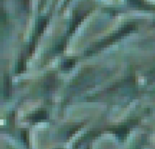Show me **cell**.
Returning <instances> with one entry per match:
<instances>
[{
  "mask_svg": "<svg viewBox=\"0 0 155 149\" xmlns=\"http://www.w3.org/2000/svg\"><path fill=\"white\" fill-rule=\"evenodd\" d=\"M130 2L134 5H139L142 3V0H130Z\"/></svg>",
  "mask_w": 155,
  "mask_h": 149,
  "instance_id": "2",
  "label": "cell"
},
{
  "mask_svg": "<svg viewBox=\"0 0 155 149\" xmlns=\"http://www.w3.org/2000/svg\"><path fill=\"white\" fill-rule=\"evenodd\" d=\"M45 118V114L43 112H41V113H36V115H34V121H40V120L43 119Z\"/></svg>",
  "mask_w": 155,
  "mask_h": 149,
  "instance_id": "1",
  "label": "cell"
}]
</instances>
